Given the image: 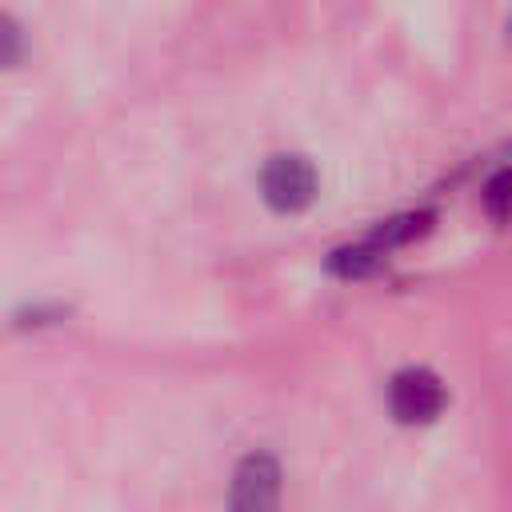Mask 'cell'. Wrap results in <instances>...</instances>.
<instances>
[{
	"label": "cell",
	"instance_id": "obj_7",
	"mask_svg": "<svg viewBox=\"0 0 512 512\" xmlns=\"http://www.w3.org/2000/svg\"><path fill=\"white\" fill-rule=\"evenodd\" d=\"M508 28H512V24H508Z\"/></svg>",
	"mask_w": 512,
	"mask_h": 512
},
{
	"label": "cell",
	"instance_id": "obj_6",
	"mask_svg": "<svg viewBox=\"0 0 512 512\" xmlns=\"http://www.w3.org/2000/svg\"><path fill=\"white\" fill-rule=\"evenodd\" d=\"M20 56H24V36L8 16H0V68H12Z\"/></svg>",
	"mask_w": 512,
	"mask_h": 512
},
{
	"label": "cell",
	"instance_id": "obj_1",
	"mask_svg": "<svg viewBox=\"0 0 512 512\" xmlns=\"http://www.w3.org/2000/svg\"><path fill=\"white\" fill-rule=\"evenodd\" d=\"M284 472L272 452H248L228 484V512H276Z\"/></svg>",
	"mask_w": 512,
	"mask_h": 512
},
{
	"label": "cell",
	"instance_id": "obj_2",
	"mask_svg": "<svg viewBox=\"0 0 512 512\" xmlns=\"http://www.w3.org/2000/svg\"><path fill=\"white\" fill-rule=\"evenodd\" d=\"M448 392L432 368H400L388 380V408L400 424H428L444 412Z\"/></svg>",
	"mask_w": 512,
	"mask_h": 512
},
{
	"label": "cell",
	"instance_id": "obj_5",
	"mask_svg": "<svg viewBox=\"0 0 512 512\" xmlns=\"http://www.w3.org/2000/svg\"><path fill=\"white\" fill-rule=\"evenodd\" d=\"M480 200H484V212H488L496 224L512 220V168L492 172L488 184H484V192H480Z\"/></svg>",
	"mask_w": 512,
	"mask_h": 512
},
{
	"label": "cell",
	"instance_id": "obj_3",
	"mask_svg": "<svg viewBox=\"0 0 512 512\" xmlns=\"http://www.w3.org/2000/svg\"><path fill=\"white\" fill-rule=\"evenodd\" d=\"M260 192L276 212H304L316 200V168L304 156H272L260 172Z\"/></svg>",
	"mask_w": 512,
	"mask_h": 512
},
{
	"label": "cell",
	"instance_id": "obj_4",
	"mask_svg": "<svg viewBox=\"0 0 512 512\" xmlns=\"http://www.w3.org/2000/svg\"><path fill=\"white\" fill-rule=\"evenodd\" d=\"M380 264H384V248L372 244V240L352 244V248H340V252H332V260H328V268H332L336 276H344V280L368 276V272H376Z\"/></svg>",
	"mask_w": 512,
	"mask_h": 512
}]
</instances>
